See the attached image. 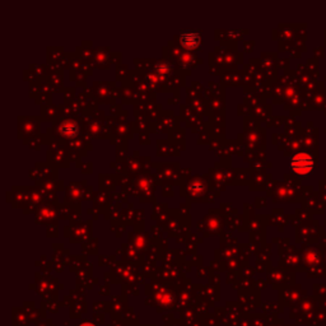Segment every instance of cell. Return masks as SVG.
<instances>
[{
  "instance_id": "1",
  "label": "cell",
  "mask_w": 326,
  "mask_h": 326,
  "mask_svg": "<svg viewBox=\"0 0 326 326\" xmlns=\"http://www.w3.org/2000/svg\"><path fill=\"white\" fill-rule=\"evenodd\" d=\"M290 170L298 176H306L313 171V158L306 152L297 153L290 158Z\"/></svg>"
},
{
  "instance_id": "4",
  "label": "cell",
  "mask_w": 326,
  "mask_h": 326,
  "mask_svg": "<svg viewBox=\"0 0 326 326\" xmlns=\"http://www.w3.org/2000/svg\"><path fill=\"white\" fill-rule=\"evenodd\" d=\"M82 326H93L92 323H84V325H82Z\"/></svg>"
},
{
  "instance_id": "3",
  "label": "cell",
  "mask_w": 326,
  "mask_h": 326,
  "mask_svg": "<svg viewBox=\"0 0 326 326\" xmlns=\"http://www.w3.org/2000/svg\"><path fill=\"white\" fill-rule=\"evenodd\" d=\"M78 124L73 120H67L60 125V134L65 138H74L78 134Z\"/></svg>"
},
{
  "instance_id": "2",
  "label": "cell",
  "mask_w": 326,
  "mask_h": 326,
  "mask_svg": "<svg viewBox=\"0 0 326 326\" xmlns=\"http://www.w3.org/2000/svg\"><path fill=\"white\" fill-rule=\"evenodd\" d=\"M180 41L181 45L186 49H194L199 45L200 42V35L195 31H185L180 35Z\"/></svg>"
}]
</instances>
